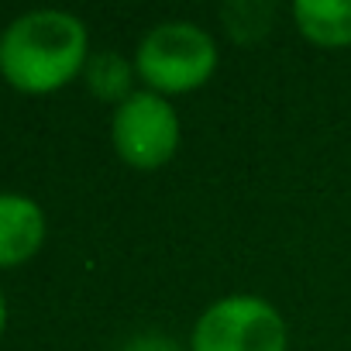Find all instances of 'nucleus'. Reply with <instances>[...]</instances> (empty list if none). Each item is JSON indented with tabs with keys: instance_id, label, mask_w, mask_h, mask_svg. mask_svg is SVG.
<instances>
[{
	"instance_id": "f257e3e1",
	"label": "nucleus",
	"mask_w": 351,
	"mask_h": 351,
	"mask_svg": "<svg viewBox=\"0 0 351 351\" xmlns=\"http://www.w3.org/2000/svg\"><path fill=\"white\" fill-rule=\"evenodd\" d=\"M90 59L86 25L59 8L14 18L0 35V73L21 93H56L73 83Z\"/></svg>"
},
{
	"instance_id": "f03ea898",
	"label": "nucleus",
	"mask_w": 351,
	"mask_h": 351,
	"mask_svg": "<svg viewBox=\"0 0 351 351\" xmlns=\"http://www.w3.org/2000/svg\"><path fill=\"white\" fill-rule=\"evenodd\" d=\"M221 66L217 38L186 18L152 25L134 49V73L158 97H183L214 80Z\"/></svg>"
},
{
	"instance_id": "7ed1b4c3",
	"label": "nucleus",
	"mask_w": 351,
	"mask_h": 351,
	"mask_svg": "<svg viewBox=\"0 0 351 351\" xmlns=\"http://www.w3.org/2000/svg\"><path fill=\"white\" fill-rule=\"evenodd\" d=\"M190 351H289V327L272 300L228 293L200 310Z\"/></svg>"
},
{
	"instance_id": "20e7f679",
	"label": "nucleus",
	"mask_w": 351,
	"mask_h": 351,
	"mask_svg": "<svg viewBox=\"0 0 351 351\" xmlns=\"http://www.w3.org/2000/svg\"><path fill=\"white\" fill-rule=\"evenodd\" d=\"M183 141V121L176 114L169 97L152 90H134L124 104L110 114V145L124 165L134 172H158L165 169Z\"/></svg>"
},
{
	"instance_id": "39448f33",
	"label": "nucleus",
	"mask_w": 351,
	"mask_h": 351,
	"mask_svg": "<svg viewBox=\"0 0 351 351\" xmlns=\"http://www.w3.org/2000/svg\"><path fill=\"white\" fill-rule=\"evenodd\" d=\"M45 241V210L25 193H0V269L28 262Z\"/></svg>"
},
{
	"instance_id": "423d86ee",
	"label": "nucleus",
	"mask_w": 351,
	"mask_h": 351,
	"mask_svg": "<svg viewBox=\"0 0 351 351\" xmlns=\"http://www.w3.org/2000/svg\"><path fill=\"white\" fill-rule=\"evenodd\" d=\"M296 32L320 49L351 45V0H296L289 8Z\"/></svg>"
},
{
	"instance_id": "0eeeda50",
	"label": "nucleus",
	"mask_w": 351,
	"mask_h": 351,
	"mask_svg": "<svg viewBox=\"0 0 351 351\" xmlns=\"http://www.w3.org/2000/svg\"><path fill=\"white\" fill-rule=\"evenodd\" d=\"M83 76H86V86H90L93 97L117 107L134 93V76L138 73H134V59H128V56H121L114 49H104V52H93L86 59Z\"/></svg>"
},
{
	"instance_id": "6e6552de",
	"label": "nucleus",
	"mask_w": 351,
	"mask_h": 351,
	"mask_svg": "<svg viewBox=\"0 0 351 351\" xmlns=\"http://www.w3.org/2000/svg\"><path fill=\"white\" fill-rule=\"evenodd\" d=\"M4 324H8V303H4V293H0V334H4Z\"/></svg>"
}]
</instances>
